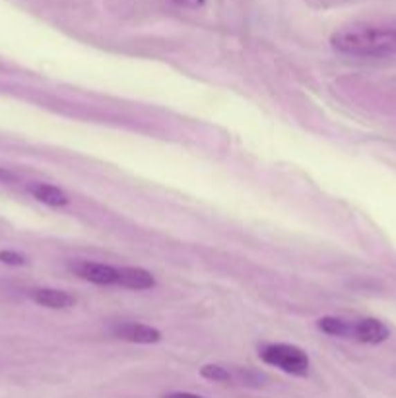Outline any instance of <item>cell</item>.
<instances>
[{
    "mask_svg": "<svg viewBox=\"0 0 396 398\" xmlns=\"http://www.w3.org/2000/svg\"><path fill=\"white\" fill-rule=\"evenodd\" d=\"M163 398H202L198 397V395H190V392H169Z\"/></svg>",
    "mask_w": 396,
    "mask_h": 398,
    "instance_id": "12",
    "label": "cell"
},
{
    "mask_svg": "<svg viewBox=\"0 0 396 398\" xmlns=\"http://www.w3.org/2000/svg\"><path fill=\"white\" fill-rule=\"evenodd\" d=\"M117 286L129 289H152L156 286V278L150 274L148 270L136 269V266H125V269H119Z\"/></svg>",
    "mask_w": 396,
    "mask_h": 398,
    "instance_id": "7",
    "label": "cell"
},
{
    "mask_svg": "<svg viewBox=\"0 0 396 398\" xmlns=\"http://www.w3.org/2000/svg\"><path fill=\"white\" fill-rule=\"evenodd\" d=\"M113 334L132 344H156L161 340V332L158 329L140 325V323H120L117 327H113Z\"/></svg>",
    "mask_w": 396,
    "mask_h": 398,
    "instance_id": "5",
    "label": "cell"
},
{
    "mask_svg": "<svg viewBox=\"0 0 396 398\" xmlns=\"http://www.w3.org/2000/svg\"><path fill=\"white\" fill-rule=\"evenodd\" d=\"M30 298L43 307L49 309H66L70 305H74V298L70 296L69 291L55 288H37L31 289Z\"/></svg>",
    "mask_w": 396,
    "mask_h": 398,
    "instance_id": "6",
    "label": "cell"
},
{
    "mask_svg": "<svg viewBox=\"0 0 396 398\" xmlns=\"http://www.w3.org/2000/svg\"><path fill=\"white\" fill-rule=\"evenodd\" d=\"M311 4H315V6H332V4H336V2H342V0H309Z\"/></svg>",
    "mask_w": 396,
    "mask_h": 398,
    "instance_id": "13",
    "label": "cell"
},
{
    "mask_svg": "<svg viewBox=\"0 0 396 398\" xmlns=\"http://www.w3.org/2000/svg\"><path fill=\"white\" fill-rule=\"evenodd\" d=\"M28 190H30L31 195L39 200V202L47 204V206L59 208V206H66V204H69L66 192L60 190L59 187H55V185H49V183H31Z\"/></svg>",
    "mask_w": 396,
    "mask_h": 398,
    "instance_id": "8",
    "label": "cell"
},
{
    "mask_svg": "<svg viewBox=\"0 0 396 398\" xmlns=\"http://www.w3.org/2000/svg\"><path fill=\"white\" fill-rule=\"evenodd\" d=\"M179 2H185V4H190V6H200L204 0H179Z\"/></svg>",
    "mask_w": 396,
    "mask_h": 398,
    "instance_id": "14",
    "label": "cell"
},
{
    "mask_svg": "<svg viewBox=\"0 0 396 398\" xmlns=\"http://www.w3.org/2000/svg\"><path fill=\"white\" fill-rule=\"evenodd\" d=\"M200 375L204 379H208V381H216V383H229V381H233L231 371L226 368H222L218 363H208V365H204V368L200 369Z\"/></svg>",
    "mask_w": 396,
    "mask_h": 398,
    "instance_id": "10",
    "label": "cell"
},
{
    "mask_svg": "<svg viewBox=\"0 0 396 398\" xmlns=\"http://www.w3.org/2000/svg\"><path fill=\"white\" fill-rule=\"evenodd\" d=\"M258 356L268 365L282 369L284 373L296 377H305L311 368L305 350L294 344H264L258 350Z\"/></svg>",
    "mask_w": 396,
    "mask_h": 398,
    "instance_id": "2",
    "label": "cell"
},
{
    "mask_svg": "<svg viewBox=\"0 0 396 398\" xmlns=\"http://www.w3.org/2000/svg\"><path fill=\"white\" fill-rule=\"evenodd\" d=\"M70 270L78 278L98 284V286H117V276L119 269L103 264V262H93V260H74L70 262Z\"/></svg>",
    "mask_w": 396,
    "mask_h": 398,
    "instance_id": "3",
    "label": "cell"
},
{
    "mask_svg": "<svg viewBox=\"0 0 396 398\" xmlns=\"http://www.w3.org/2000/svg\"><path fill=\"white\" fill-rule=\"evenodd\" d=\"M330 45L354 59L396 60V16L346 24L332 33Z\"/></svg>",
    "mask_w": 396,
    "mask_h": 398,
    "instance_id": "1",
    "label": "cell"
},
{
    "mask_svg": "<svg viewBox=\"0 0 396 398\" xmlns=\"http://www.w3.org/2000/svg\"><path fill=\"white\" fill-rule=\"evenodd\" d=\"M317 327L323 330L325 334H330V336L350 338V320H346V318L325 317L318 320Z\"/></svg>",
    "mask_w": 396,
    "mask_h": 398,
    "instance_id": "9",
    "label": "cell"
},
{
    "mask_svg": "<svg viewBox=\"0 0 396 398\" xmlns=\"http://www.w3.org/2000/svg\"><path fill=\"white\" fill-rule=\"evenodd\" d=\"M0 262L12 264V266H21V264H26V257H21L16 251H0Z\"/></svg>",
    "mask_w": 396,
    "mask_h": 398,
    "instance_id": "11",
    "label": "cell"
},
{
    "mask_svg": "<svg viewBox=\"0 0 396 398\" xmlns=\"http://www.w3.org/2000/svg\"><path fill=\"white\" fill-rule=\"evenodd\" d=\"M388 329L385 323L377 318H356L350 320V340H357L361 344H381L388 338Z\"/></svg>",
    "mask_w": 396,
    "mask_h": 398,
    "instance_id": "4",
    "label": "cell"
}]
</instances>
